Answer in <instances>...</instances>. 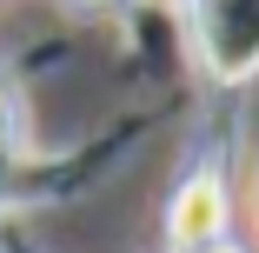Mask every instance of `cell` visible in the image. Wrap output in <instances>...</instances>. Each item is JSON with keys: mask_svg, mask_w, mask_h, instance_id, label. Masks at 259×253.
I'll list each match as a JSON object with an SVG mask.
<instances>
[{"mask_svg": "<svg viewBox=\"0 0 259 253\" xmlns=\"http://www.w3.org/2000/svg\"><path fill=\"white\" fill-rule=\"evenodd\" d=\"M233 167H239V93H213V107L193 120L186 167L166 193V253H199L213 240H233Z\"/></svg>", "mask_w": 259, "mask_h": 253, "instance_id": "cell-1", "label": "cell"}, {"mask_svg": "<svg viewBox=\"0 0 259 253\" xmlns=\"http://www.w3.org/2000/svg\"><path fill=\"white\" fill-rule=\"evenodd\" d=\"M199 253H246L239 240H213V246H199Z\"/></svg>", "mask_w": 259, "mask_h": 253, "instance_id": "cell-5", "label": "cell"}, {"mask_svg": "<svg viewBox=\"0 0 259 253\" xmlns=\"http://www.w3.org/2000/svg\"><path fill=\"white\" fill-rule=\"evenodd\" d=\"M67 14H87V20H133L140 0H60Z\"/></svg>", "mask_w": 259, "mask_h": 253, "instance_id": "cell-4", "label": "cell"}, {"mask_svg": "<svg viewBox=\"0 0 259 253\" xmlns=\"http://www.w3.org/2000/svg\"><path fill=\"white\" fill-rule=\"evenodd\" d=\"M173 20L206 93H246L259 80V0H173Z\"/></svg>", "mask_w": 259, "mask_h": 253, "instance_id": "cell-2", "label": "cell"}, {"mask_svg": "<svg viewBox=\"0 0 259 253\" xmlns=\"http://www.w3.org/2000/svg\"><path fill=\"white\" fill-rule=\"evenodd\" d=\"M160 120V107H133V114H120L107 133H93V140H80V147H67V154H54V160H33L27 154V167L14 173V193H7V213H27V207H60V200H80L87 187H100L126 154H133V140Z\"/></svg>", "mask_w": 259, "mask_h": 253, "instance_id": "cell-3", "label": "cell"}]
</instances>
